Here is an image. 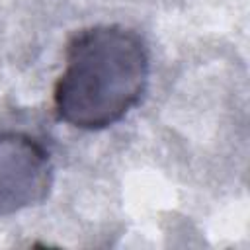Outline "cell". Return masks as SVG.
<instances>
[{"instance_id":"obj_2","label":"cell","mask_w":250,"mask_h":250,"mask_svg":"<svg viewBox=\"0 0 250 250\" xmlns=\"http://www.w3.org/2000/svg\"><path fill=\"white\" fill-rule=\"evenodd\" d=\"M51 188L49 152L21 133L0 135V215L41 203Z\"/></svg>"},{"instance_id":"obj_1","label":"cell","mask_w":250,"mask_h":250,"mask_svg":"<svg viewBox=\"0 0 250 250\" xmlns=\"http://www.w3.org/2000/svg\"><path fill=\"white\" fill-rule=\"evenodd\" d=\"M148 49L123 25H94L76 33L55 84L57 117L70 127L100 131L121 121L146 92Z\"/></svg>"}]
</instances>
